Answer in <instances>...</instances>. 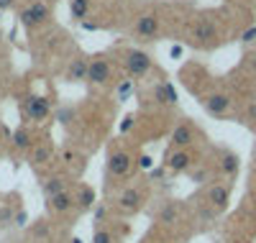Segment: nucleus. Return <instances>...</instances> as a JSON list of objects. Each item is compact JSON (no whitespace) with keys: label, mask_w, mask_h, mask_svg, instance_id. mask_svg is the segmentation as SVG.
<instances>
[{"label":"nucleus","mask_w":256,"mask_h":243,"mask_svg":"<svg viewBox=\"0 0 256 243\" xmlns=\"http://www.w3.org/2000/svg\"><path fill=\"white\" fill-rule=\"evenodd\" d=\"M113 80V64L105 54L90 56V67H88V82L90 84H108Z\"/></svg>","instance_id":"7ed1b4c3"},{"label":"nucleus","mask_w":256,"mask_h":243,"mask_svg":"<svg viewBox=\"0 0 256 243\" xmlns=\"http://www.w3.org/2000/svg\"><path fill=\"white\" fill-rule=\"evenodd\" d=\"M64 190H70V182L64 180V176H49V180L44 182V197L49 200V197H54V194H59V192H64Z\"/></svg>","instance_id":"f3484780"},{"label":"nucleus","mask_w":256,"mask_h":243,"mask_svg":"<svg viewBox=\"0 0 256 243\" xmlns=\"http://www.w3.org/2000/svg\"><path fill=\"white\" fill-rule=\"evenodd\" d=\"M72 243H82V240H80V238H72Z\"/></svg>","instance_id":"a878e982"},{"label":"nucleus","mask_w":256,"mask_h":243,"mask_svg":"<svg viewBox=\"0 0 256 243\" xmlns=\"http://www.w3.org/2000/svg\"><path fill=\"white\" fill-rule=\"evenodd\" d=\"M46 205H49V210H52L54 215H67V212L77 205V200H74V192H72V190H64V192L49 197Z\"/></svg>","instance_id":"0eeeda50"},{"label":"nucleus","mask_w":256,"mask_h":243,"mask_svg":"<svg viewBox=\"0 0 256 243\" xmlns=\"http://www.w3.org/2000/svg\"><path fill=\"white\" fill-rule=\"evenodd\" d=\"M202 108L208 110L210 116H226L228 110H230V98L223 95V92H212V95H205L202 98Z\"/></svg>","instance_id":"6e6552de"},{"label":"nucleus","mask_w":256,"mask_h":243,"mask_svg":"<svg viewBox=\"0 0 256 243\" xmlns=\"http://www.w3.org/2000/svg\"><path fill=\"white\" fill-rule=\"evenodd\" d=\"M92 13V3H80V0H70V16L74 20H84Z\"/></svg>","instance_id":"a211bd4d"},{"label":"nucleus","mask_w":256,"mask_h":243,"mask_svg":"<svg viewBox=\"0 0 256 243\" xmlns=\"http://www.w3.org/2000/svg\"><path fill=\"white\" fill-rule=\"evenodd\" d=\"M144 205V192L138 187H128L120 197H118V208L123 212H136L138 208Z\"/></svg>","instance_id":"9d476101"},{"label":"nucleus","mask_w":256,"mask_h":243,"mask_svg":"<svg viewBox=\"0 0 256 243\" xmlns=\"http://www.w3.org/2000/svg\"><path fill=\"white\" fill-rule=\"evenodd\" d=\"M49 18H52V8H49V3H44V0H34V3H28L24 10H20V24H24L26 28L44 26Z\"/></svg>","instance_id":"f03ea898"},{"label":"nucleus","mask_w":256,"mask_h":243,"mask_svg":"<svg viewBox=\"0 0 256 243\" xmlns=\"http://www.w3.org/2000/svg\"><path fill=\"white\" fill-rule=\"evenodd\" d=\"M251 64H254V70H256V56H251Z\"/></svg>","instance_id":"393cba45"},{"label":"nucleus","mask_w":256,"mask_h":243,"mask_svg":"<svg viewBox=\"0 0 256 243\" xmlns=\"http://www.w3.org/2000/svg\"><path fill=\"white\" fill-rule=\"evenodd\" d=\"M220 162H223L220 166H223L226 174H236V169H238V159L233 156V154H223V159H220Z\"/></svg>","instance_id":"412c9836"},{"label":"nucleus","mask_w":256,"mask_h":243,"mask_svg":"<svg viewBox=\"0 0 256 243\" xmlns=\"http://www.w3.org/2000/svg\"><path fill=\"white\" fill-rule=\"evenodd\" d=\"M92 243H116V233L110 228H105V226H95Z\"/></svg>","instance_id":"aec40b11"},{"label":"nucleus","mask_w":256,"mask_h":243,"mask_svg":"<svg viewBox=\"0 0 256 243\" xmlns=\"http://www.w3.org/2000/svg\"><path fill=\"white\" fill-rule=\"evenodd\" d=\"M28 159H31L34 166H44V164H49V162L54 159V146H52V141H36L34 148L28 151Z\"/></svg>","instance_id":"1a4fd4ad"},{"label":"nucleus","mask_w":256,"mask_h":243,"mask_svg":"<svg viewBox=\"0 0 256 243\" xmlns=\"http://www.w3.org/2000/svg\"><path fill=\"white\" fill-rule=\"evenodd\" d=\"M74 200H77L80 208H90V205L95 202V192H92L88 184H80L77 192H74Z\"/></svg>","instance_id":"6ab92c4d"},{"label":"nucleus","mask_w":256,"mask_h":243,"mask_svg":"<svg viewBox=\"0 0 256 243\" xmlns=\"http://www.w3.org/2000/svg\"><path fill=\"white\" fill-rule=\"evenodd\" d=\"M120 67L131 77H146L148 72H152L154 62H152V56H148L146 52H141V49H126L123 56H120Z\"/></svg>","instance_id":"f257e3e1"},{"label":"nucleus","mask_w":256,"mask_h":243,"mask_svg":"<svg viewBox=\"0 0 256 243\" xmlns=\"http://www.w3.org/2000/svg\"><path fill=\"white\" fill-rule=\"evenodd\" d=\"M159 31H162V20H159L156 13H141V16L136 18V24H134V36H138V38H144V41L156 38Z\"/></svg>","instance_id":"20e7f679"},{"label":"nucleus","mask_w":256,"mask_h":243,"mask_svg":"<svg viewBox=\"0 0 256 243\" xmlns=\"http://www.w3.org/2000/svg\"><path fill=\"white\" fill-rule=\"evenodd\" d=\"M0 38H3V31H0Z\"/></svg>","instance_id":"cd10ccee"},{"label":"nucleus","mask_w":256,"mask_h":243,"mask_svg":"<svg viewBox=\"0 0 256 243\" xmlns=\"http://www.w3.org/2000/svg\"><path fill=\"white\" fill-rule=\"evenodd\" d=\"M88 67H90V56L77 54V56L67 64L64 80H67V82H88Z\"/></svg>","instance_id":"423d86ee"},{"label":"nucleus","mask_w":256,"mask_h":243,"mask_svg":"<svg viewBox=\"0 0 256 243\" xmlns=\"http://www.w3.org/2000/svg\"><path fill=\"white\" fill-rule=\"evenodd\" d=\"M16 6V0H0V10H10Z\"/></svg>","instance_id":"b1692460"},{"label":"nucleus","mask_w":256,"mask_h":243,"mask_svg":"<svg viewBox=\"0 0 256 243\" xmlns=\"http://www.w3.org/2000/svg\"><path fill=\"white\" fill-rule=\"evenodd\" d=\"M49 113H52V105H49L46 98L31 95V98L24 100V116H26V120H31V123H41Z\"/></svg>","instance_id":"39448f33"},{"label":"nucleus","mask_w":256,"mask_h":243,"mask_svg":"<svg viewBox=\"0 0 256 243\" xmlns=\"http://www.w3.org/2000/svg\"><path fill=\"white\" fill-rule=\"evenodd\" d=\"M166 166L172 172H190V166H192L190 151L187 148H172V151H169V156H166Z\"/></svg>","instance_id":"f8f14e48"},{"label":"nucleus","mask_w":256,"mask_h":243,"mask_svg":"<svg viewBox=\"0 0 256 243\" xmlns=\"http://www.w3.org/2000/svg\"><path fill=\"white\" fill-rule=\"evenodd\" d=\"M208 202L216 208V210L228 208V202H230V190H228L226 184H212V187L208 190Z\"/></svg>","instance_id":"2eb2a0df"},{"label":"nucleus","mask_w":256,"mask_h":243,"mask_svg":"<svg viewBox=\"0 0 256 243\" xmlns=\"http://www.w3.org/2000/svg\"><path fill=\"white\" fill-rule=\"evenodd\" d=\"M192 36H195L200 44H208L212 38H218V31H216V24L210 18H198L195 20V28H192Z\"/></svg>","instance_id":"ddd939ff"},{"label":"nucleus","mask_w":256,"mask_h":243,"mask_svg":"<svg viewBox=\"0 0 256 243\" xmlns=\"http://www.w3.org/2000/svg\"><path fill=\"white\" fill-rule=\"evenodd\" d=\"M244 41L248 44V41H256V28H248V31H244Z\"/></svg>","instance_id":"5701e85b"},{"label":"nucleus","mask_w":256,"mask_h":243,"mask_svg":"<svg viewBox=\"0 0 256 243\" xmlns=\"http://www.w3.org/2000/svg\"><path fill=\"white\" fill-rule=\"evenodd\" d=\"M80 3H92V0H80Z\"/></svg>","instance_id":"bb28decb"},{"label":"nucleus","mask_w":256,"mask_h":243,"mask_svg":"<svg viewBox=\"0 0 256 243\" xmlns=\"http://www.w3.org/2000/svg\"><path fill=\"white\" fill-rule=\"evenodd\" d=\"M131 169V156L126 151H113L108 159V174L110 176H126Z\"/></svg>","instance_id":"9b49d317"},{"label":"nucleus","mask_w":256,"mask_h":243,"mask_svg":"<svg viewBox=\"0 0 256 243\" xmlns=\"http://www.w3.org/2000/svg\"><path fill=\"white\" fill-rule=\"evenodd\" d=\"M174 218H177V212H174V208H172V205H166V208H164V212L159 215V220H164V223H174Z\"/></svg>","instance_id":"4be33fe9"},{"label":"nucleus","mask_w":256,"mask_h":243,"mask_svg":"<svg viewBox=\"0 0 256 243\" xmlns=\"http://www.w3.org/2000/svg\"><path fill=\"white\" fill-rule=\"evenodd\" d=\"M192 141H195V128H192L190 123H180L172 130V146L174 148H187Z\"/></svg>","instance_id":"4468645a"},{"label":"nucleus","mask_w":256,"mask_h":243,"mask_svg":"<svg viewBox=\"0 0 256 243\" xmlns=\"http://www.w3.org/2000/svg\"><path fill=\"white\" fill-rule=\"evenodd\" d=\"M34 144H36V138H34V134H31V128H26V126H20V128H16L13 130V148L16 151H31L34 148Z\"/></svg>","instance_id":"dca6fc26"}]
</instances>
